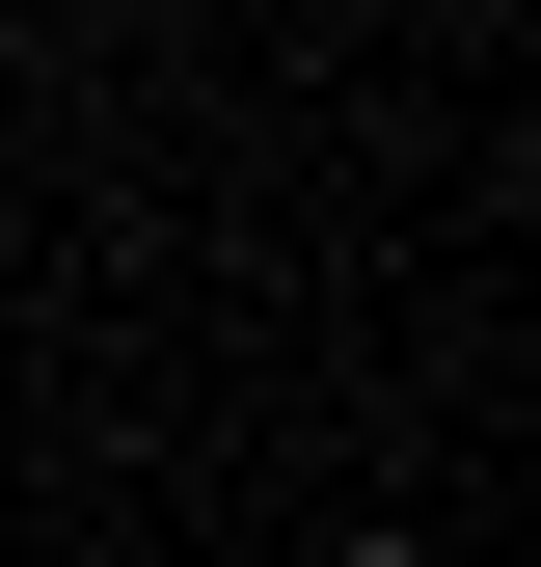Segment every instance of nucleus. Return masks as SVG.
Returning a JSON list of instances; mask_svg holds the SVG:
<instances>
[{
	"mask_svg": "<svg viewBox=\"0 0 541 567\" xmlns=\"http://www.w3.org/2000/svg\"><path fill=\"white\" fill-rule=\"evenodd\" d=\"M353 567H406V540H353Z\"/></svg>",
	"mask_w": 541,
	"mask_h": 567,
	"instance_id": "f257e3e1",
	"label": "nucleus"
}]
</instances>
